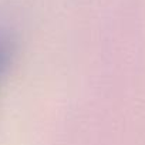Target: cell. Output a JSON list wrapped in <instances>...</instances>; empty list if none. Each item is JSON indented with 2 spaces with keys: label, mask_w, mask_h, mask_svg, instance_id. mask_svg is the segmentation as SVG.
I'll list each match as a JSON object with an SVG mask.
<instances>
[{
  "label": "cell",
  "mask_w": 145,
  "mask_h": 145,
  "mask_svg": "<svg viewBox=\"0 0 145 145\" xmlns=\"http://www.w3.org/2000/svg\"><path fill=\"white\" fill-rule=\"evenodd\" d=\"M13 57H14L13 43L10 41V39L0 36V87H2V83L10 70V65L13 64Z\"/></svg>",
  "instance_id": "obj_1"
}]
</instances>
